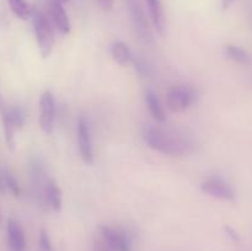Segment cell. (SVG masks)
<instances>
[{
  "instance_id": "obj_22",
  "label": "cell",
  "mask_w": 252,
  "mask_h": 251,
  "mask_svg": "<svg viewBox=\"0 0 252 251\" xmlns=\"http://www.w3.org/2000/svg\"><path fill=\"white\" fill-rule=\"evenodd\" d=\"M93 251H113V250L105 243V241L102 240V238H100V239H96V240L94 241Z\"/></svg>"
},
{
  "instance_id": "obj_8",
  "label": "cell",
  "mask_w": 252,
  "mask_h": 251,
  "mask_svg": "<svg viewBox=\"0 0 252 251\" xmlns=\"http://www.w3.org/2000/svg\"><path fill=\"white\" fill-rule=\"evenodd\" d=\"M100 234L102 240L113 251H132V241L126 231L108 225H101Z\"/></svg>"
},
{
  "instance_id": "obj_7",
  "label": "cell",
  "mask_w": 252,
  "mask_h": 251,
  "mask_svg": "<svg viewBox=\"0 0 252 251\" xmlns=\"http://www.w3.org/2000/svg\"><path fill=\"white\" fill-rule=\"evenodd\" d=\"M201 189L203 193L212 198L220 199V201H234L235 199V191L233 186L221 177H208L201 185Z\"/></svg>"
},
{
  "instance_id": "obj_27",
  "label": "cell",
  "mask_w": 252,
  "mask_h": 251,
  "mask_svg": "<svg viewBox=\"0 0 252 251\" xmlns=\"http://www.w3.org/2000/svg\"><path fill=\"white\" fill-rule=\"evenodd\" d=\"M2 221H4V216H2V211H1V207H0V226H1Z\"/></svg>"
},
{
  "instance_id": "obj_19",
  "label": "cell",
  "mask_w": 252,
  "mask_h": 251,
  "mask_svg": "<svg viewBox=\"0 0 252 251\" xmlns=\"http://www.w3.org/2000/svg\"><path fill=\"white\" fill-rule=\"evenodd\" d=\"M1 176L5 189L11 192L15 197H20V194H21V188H20V185L19 182H17L16 177H15L11 172L6 171V170L1 171Z\"/></svg>"
},
{
  "instance_id": "obj_26",
  "label": "cell",
  "mask_w": 252,
  "mask_h": 251,
  "mask_svg": "<svg viewBox=\"0 0 252 251\" xmlns=\"http://www.w3.org/2000/svg\"><path fill=\"white\" fill-rule=\"evenodd\" d=\"M0 191H1V192L6 191V189H5V186H4V182H2V176H1V171H0Z\"/></svg>"
},
{
  "instance_id": "obj_11",
  "label": "cell",
  "mask_w": 252,
  "mask_h": 251,
  "mask_svg": "<svg viewBox=\"0 0 252 251\" xmlns=\"http://www.w3.org/2000/svg\"><path fill=\"white\" fill-rule=\"evenodd\" d=\"M0 118H1L2 129H4L5 135V143L10 152H14L16 148V140H15V125L12 123L11 117L9 113V106H6L5 101L2 100L1 95H0Z\"/></svg>"
},
{
  "instance_id": "obj_1",
  "label": "cell",
  "mask_w": 252,
  "mask_h": 251,
  "mask_svg": "<svg viewBox=\"0 0 252 251\" xmlns=\"http://www.w3.org/2000/svg\"><path fill=\"white\" fill-rule=\"evenodd\" d=\"M143 139L153 150L170 157L186 154L191 148L189 140L179 132L158 126H147L143 130Z\"/></svg>"
},
{
  "instance_id": "obj_3",
  "label": "cell",
  "mask_w": 252,
  "mask_h": 251,
  "mask_svg": "<svg viewBox=\"0 0 252 251\" xmlns=\"http://www.w3.org/2000/svg\"><path fill=\"white\" fill-rule=\"evenodd\" d=\"M198 101V91L191 85L180 84L167 91L166 105L171 112H185Z\"/></svg>"
},
{
  "instance_id": "obj_10",
  "label": "cell",
  "mask_w": 252,
  "mask_h": 251,
  "mask_svg": "<svg viewBox=\"0 0 252 251\" xmlns=\"http://www.w3.org/2000/svg\"><path fill=\"white\" fill-rule=\"evenodd\" d=\"M6 236L9 251H26V235L19 221L12 218L7 220Z\"/></svg>"
},
{
  "instance_id": "obj_16",
  "label": "cell",
  "mask_w": 252,
  "mask_h": 251,
  "mask_svg": "<svg viewBox=\"0 0 252 251\" xmlns=\"http://www.w3.org/2000/svg\"><path fill=\"white\" fill-rule=\"evenodd\" d=\"M223 53L230 61L241 65H248L251 63V56L245 48L238 46V44L228 43L223 47Z\"/></svg>"
},
{
  "instance_id": "obj_17",
  "label": "cell",
  "mask_w": 252,
  "mask_h": 251,
  "mask_svg": "<svg viewBox=\"0 0 252 251\" xmlns=\"http://www.w3.org/2000/svg\"><path fill=\"white\" fill-rule=\"evenodd\" d=\"M10 10L14 12L15 16H17L21 20H27L32 15V7L26 0H7Z\"/></svg>"
},
{
  "instance_id": "obj_6",
  "label": "cell",
  "mask_w": 252,
  "mask_h": 251,
  "mask_svg": "<svg viewBox=\"0 0 252 251\" xmlns=\"http://www.w3.org/2000/svg\"><path fill=\"white\" fill-rule=\"evenodd\" d=\"M39 128L47 135H51L56 126V98L49 90H46L39 98Z\"/></svg>"
},
{
  "instance_id": "obj_12",
  "label": "cell",
  "mask_w": 252,
  "mask_h": 251,
  "mask_svg": "<svg viewBox=\"0 0 252 251\" xmlns=\"http://www.w3.org/2000/svg\"><path fill=\"white\" fill-rule=\"evenodd\" d=\"M43 199L47 206L51 207L54 213H59L63 207V197H62V189L54 180L48 179L44 184L43 188Z\"/></svg>"
},
{
  "instance_id": "obj_24",
  "label": "cell",
  "mask_w": 252,
  "mask_h": 251,
  "mask_svg": "<svg viewBox=\"0 0 252 251\" xmlns=\"http://www.w3.org/2000/svg\"><path fill=\"white\" fill-rule=\"evenodd\" d=\"M97 2L101 9L105 10V11H108V10H111L113 7L115 0H97Z\"/></svg>"
},
{
  "instance_id": "obj_18",
  "label": "cell",
  "mask_w": 252,
  "mask_h": 251,
  "mask_svg": "<svg viewBox=\"0 0 252 251\" xmlns=\"http://www.w3.org/2000/svg\"><path fill=\"white\" fill-rule=\"evenodd\" d=\"M133 66H134V70L137 71L138 75H140L142 78H150L153 75V68L144 58L139 56L133 57L132 61Z\"/></svg>"
},
{
  "instance_id": "obj_25",
  "label": "cell",
  "mask_w": 252,
  "mask_h": 251,
  "mask_svg": "<svg viewBox=\"0 0 252 251\" xmlns=\"http://www.w3.org/2000/svg\"><path fill=\"white\" fill-rule=\"evenodd\" d=\"M235 2V0H220V7L223 11H226L228 9H230L231 5Z\"/></svg>"
},
{
  "instance_id": "obj_13",
  "label": "cell",
  "mask_w": 252,
  "mask_h": 251,
  "mask_svg": "<svg viewBox=\"0 0 252 251\" xmlns=\"http://www.w3.org/2000/svg\"><path fill=\"white\" fill-rule=\"evenodd\" d=\"M147 4L153 26L160 36H164L165 31H166V25H165V15L161 1L160 0H147Z\"/></svg>"
},
{
  "instance_id": "obj_14",
  "label": "cell",
  "mask_w": 252,
  "mask_h": 251,
  "mask_svg": "<svg viewBox=\"0 0 252 251\" xmlns=\"http://www.w3.org/2000/svg\"><path fill=\"white\" fill-rule=\"evenodd\" d=\"M111 56H112L113 61L120 64L121 66H127L132 64L134 54L126 42L115 41L111 44Z\"/></svg>"
},
{
  "instance_id": "obj_4",
  "label": "cell",
  "mask_w": 252,
  "mask_h": 251,
  "mask_svg": "<svg viewBox=\"0 0 252 251\" xmlns=\"http://www.w3.org/2000/svg\"><path fill=\"white\" fill-rule=\"evenodd\" d=\"M126 1H127L128 10H129L130 20H132V24L134 26L135 32L139 36L140 41L145 44H153L154 43V36H153L149 22H148L139 0H126Z\"/></svg>"
},
{
  "instance_id": "obj_5",
  "label": "cell",
  "mask_w": 252,
  "mask_h": 251,
  "mask_svg": "<svg viewBox=\"0 0 252 251\" xmlns=\"http://www.w3.org/2000/svg\"><path fill=\"white\" fill-rule=\"evenodd\" d=\"M76 134H78V149L81 160L86 165H93L95 161L93 137L88 120L84 116H79L76 123Z\"/></svg>"
},
{
  "instance_id": "obj_2",
  "label": "cell",
  "mask_w": 252,
  "mask_h": 251,
  "mask_svg": "<svg viewBox=\"0 0 252 251\" xmlns=\"http://www.w3.org/2000/svg\"><path fill=\"white\" fill-rule=\"evenodd\" d=\"M31 20L39 53H41L42 58H48L52 54L54 43H56L53 24H52L51 19L38 9L32 10Z\"/></svg>"
},
{
  "instance_id": "obj_28",
  "label": "cell",
  "mask_w": 252,
  "mask_h": 251,
  "mask_svg": "<svg viewBox=\"0 0 252 251\" xmlns=\"http://www.w3.org/2000/svg\"><path fill=\"white\" fill-rule=\"evenodd\" d=\"M61 1H62V2H63V4H64V2H68V1H69V0H61Z\"/></svg>"
},
{
  "instance_id": "obj_21",
  "label": "cell",
  "mask_w": 252,
  "mask_h": 251,
  "mask_svg": "<svg viewBox=\"0 0 252 251\" xmlns=\"http://www.w3.org/2000/svg\"><path fill=\"white\" fill-rule=\"evenodd\" d=\"M38 248H39V251H54L51 238H49L48 233H47L44 229H42V230L39 231Z\"/></svg>"
},
{
  "instance_id": "obj_23",
  "label": "cell",
  "mask_w": 252,
  "mask_h": 251,
  "mask_svg": "<svg viewBox=\"0 0 252 251\" xmlns=\"http://www.w3.org/2000/svg\"><path fill=\"white\" fill-rule=\"evenodd\" d=\"M224 231H225L226 235L229 236V239H231V240H233V241H235V243L240 241V235H239L238 231H236L234 228H231V226L226 225L225 228H224Z\"/></svg>"
},
{
  "instance_id": "obj_15",
  "label": "cell",
  "mask_w": 252,
  "mask_h": 251,
  "mask_svg": "<svg viewBox=\"0 0 252 251\" xmlns=\"http://www.w3.org/2000/svg\"><path fill=\"white\" fill-rule=\"evenodd\" d=\"M144 98L145 103L148 106V110H149L150 115L154 117V120L160 123L165 122L166 121V113H165L164 106H162L161 101L158 97L157 94L152 89H147L144 93Z\"/></svg>"
},
{
  "instance_id": "obj_20",
  "label": "cell",
  "mask_w": 252,
  "mask_h": 251,
  "mask_svg": "<svg viewBox=\"0 0 252 251\" xmlns=\"http://www.w3.org/2000/svg\"><path fill=\"white\" fill-rule=\"evenodd\" d=\"M9 113L16 129L24 127L25 122H26V113L21 106H11V107H9Z\"/></svg>"
},
{
  "instance_id": "obj_9",
  "label": "cell",
  "mask_w": 252,
  "mask_h": 251,
  "mask_svg": "<svg viewBox=\"0 0 252 251\" xmlns=\"http://www.w3.org/2000/svg\"><path fill=\"white\" fill-rule=\"evenodd\" d=\"M49 19L53 24L54 29L63 36L70 33L71 25L69 20L68 14L63 6V2L61 0H51L48 5Z\"/></svg>"
}]
</instances>
